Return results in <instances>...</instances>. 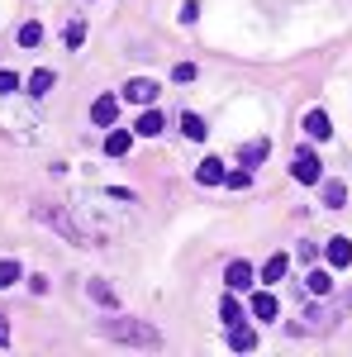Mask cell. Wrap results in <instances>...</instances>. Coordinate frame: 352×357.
Instances as JSON below:
<instances>
[{
  "label": "cell",
  "mask_w": 352,
  "mask_h": 357,
  "mask_svg": "<svg viewBox=\"0 0 352 357\" xmlns=\"http://www.w3.org/2000/svg\"><path fill=\"white\" fill-rule=\"evenodd\" d=\"M224 176H229V172H224L219 158H205V162L195 167V181H200V186H224Z\"/></svg>",
  "instance_id": "obj_10"
},
{
  "label": "cell",
  "mask_w": 352,
  "mask_h": 357,
  "mask_svg": "<svg viewBox=\"0 0 352 357\" xmlns=\"http://www.w3.org/2000/svg\"><path fill=\"white\" fill-rule=\"evenodd\" d=\"M305 286H309V296H333V276H328V267H314V272L305 276Z\"/></svg>",
  "instance_id": "obj_13"
},
{
  "label": "cell",
  "mask_w": 352,
  "mask_h": 357,
  "mask_svg": "<svg viewBox=\"0 0 352 357\" xmlns=\"http://www.w3.org/2000/svg\"><path fill=\"white\" fill-rule=\"evenodd\" d=\"M343 200H348V186H343V181H324V205L328 210H343Z\"/></svg>",
  "instance_id": "obj_20"
},
{
  "label": "cell",
  "mask_w": 352,
  "mask_h": 357,
  "mask_svg": "<svg viewBox=\"0 0 352 357\" xmlns=\"http://www.w3.org/2000/svg\"><path fill=\"white\" fill-rule=\"evenodd\" d=\"M158 134H162V114L143 110V114H138V138H158Z\"/></svg>",
  "instance_id": "obj_17"
},
{
  "label": "cell",
  "mask_w": 352,
  "mask_h": 357,
  "mask_svg": "<svg viewBox=\"0 0 352 357\" xmlns=\"http://www.w3.org/2000/svg\"><path fill=\"white\" fill-rule=\"evenodd\" d=\"M86 296H91V301H95V305H105V310H114V305H119V296L109 291V286H105V281H100V276H95V281L86 286Z\"/></svg>",
  "instance_id": "obj_16"
},
{
  "label": "cell",
  "mask_w": 352,
  "mask_h": 357,
  "mask_svg": "<svg viewBox=\"0 0 352 357\" xmlns=\"http://www.w3.org/2000/svg\"><path fill=\"white\" fill-rule=\"evenodd\" d=\"M224 281H229V291H252V262H229L224 267Z\"/></svg>",
  "instance_id": "obj_7"
},
{
  "label": "cell",
  "mask_w": 352,
  "mask_h": 357,
  "mask_svg": "<svg viewBox=\"0 0 352 357\" xmlns=\"http://www.w3.org/2000/svg\"><path fill=\"white\" fill-rule=\"evenodd\" d=\"M171 77H176V82H195V67H190V62H181V67H176Z\"/></svg>",
  "instance_id": "obj_29"
},
{
  "label": "cell",
  "mask_w": 352,
  "mask_h": 357,
  "mask_svg": "<svg viewBox=\"0 0 352 357\" xmlns=\"http://www.w3.org/2000/svg\"><path fill=\"white\" fill-rule=\"evenodd\" d=\"M62 38H67V48H82V43H86V24H82V20H72Z\"/></svg>",
  "instance_id": "obj_26"
},
{
  "label": "cell",
  "mask_w": 352,
  "mask_h": 357,
  "mask_svg": "<svg viewBox=\"0 0 352 357\" xmlns=\"http://www.w3.org/2000/svg\"><path fill=\"white\" fill-rule=\"evenodd\" d=\"M114 114H119V96H95V100H91V124H95V129H109Z\"/></svg>",
  "instance_id": "obj_5"
},
{
  "label": "cell",
  "mask_w": 352,
  "mask_h": 357,
  "mask_svg": "<svg viewBox=\"0 0 352 357\" xmlns=\"http://www.w3.org/2000/svg\"><path fill=\"white\" fill-rule=\"evenodd\" d=\"M129 148H134V134H129V129H114V134L105 138V153H109V158H124Z\"/></svg>",
  "instance_id": "obj_15"
},
{
  "label": "cell",
  "mask_w": 352,
  "mask_h": 357,
  "mask_svg": "<svg viewBox=\"0 0 352 357\" xmlns=\"http://www.w3.org/2000/svg\"><path fill=\"white\" fill-rule=\"evenodd\" d=\"M267 153H271V143H267V138H257V143H243V148H238V162L257 167V162H267Z\"/></svg>",
  "instance_id": "obj_12"
},
{
  "label": "cell",
  "mask_w": 352,
  "mask_h": 357,
  "mask_svg": "<svg viewBox=\"0 0 352 357\" xmlns=\"http://www.w3.org/2000/svg\"><path fill=\"white\" fill-rule=\"evenodd\" d=\"M33 220L48 224V229H57V234H62L67 243H77V248H95V243H91V234H86V229L72 220L67 210H57V205H33Z\"/></svg>",
  "instance_id": "obj_2"
},
{
  "label": "cell",
  "mask_w": 352,
  "mask_h": 357,
  "mask_svg": "<svg viewBox=\"0 0 352 357\" xmlns=\"http://www.w3.org/2000/svg\"><path fill=\"white\" fill-rule=\"evenodd\" d=\"M305 134L314 138V143L333 138V119H328V110H309V114H305Z\"/></svg>",
  "instance_id": "obj_8"
},
{
  "label": "cell",
  "mask_w": 352,
  "mask_h": 357,
  "mask_svg": "<svg viewBox=\"0 0 352 357\" xmlns=\"http://www.w3.org/2000/svg\"><path fill=\"white\" fill-rule=\"evenodd\" d=\"M124 100H129V105H153V100H158V82H153V77H134V82L124 86Z\"/></svg>",
  "instance_id": "obj_4"
},
{
  "label": "cell",
  "mask_w": 352,
  "mask_h": 357,
  "mask_svg": "<svg viewBox=\"0 0 352 357\" xmlns=\"http://www.w3.org/2000/svg\"><path fill=\"white\" fill-rule=\"evenodd\" d=\"M0 348H10V324H5V314H0Z\"/></svg>",
  "instance_id": "obj_30"
},
{
  "label": "cell",
  "mask_w": 352,
  "mask_h": 357,
  "mask_svg": "<svg viewBox=\"0 0 352 357\" xmlns=\"http://www.w3.org/2000/svg\"><path fill=\"white\" fill-rule=\"evenodd\" d=\"M20 91V77L15 72H0V96H15Z\"/></svg>",
  "instance_id": "obj_27"
},
{
  "label": "cell",
  "mask_w": 352,
  "mask_h": 357,
  "mask_svg": "<svg viewBox=\"0 0 352 357\" xmlns=\"http://www.w3.org/2000/svg\"><path fill=\"white\" fill-rule=\"evenodd\" d=\"M181 134H186V138H195V143H200V138L210 134V129H205V119H200V114H181Z\"/></svg>",
  "instance_id": "obj_21"
},
{
  "label": "cell",
  "mask_w": 352,
  "mask_h": 357,
  "mask_svg": "<svg viewBox=\"0 0 352 357\" xmlns=\"http://www.w3.org/2000/svg\"><path fill=\"white\" fill-rule=\"evenodd\" d=\"M195 20H200V5L186 0V5H181V24H195Z\"/></svg>",
  "instance_id": "obj_28"
},
{
  "label": "cell",
  "mask_w": 352,
  "mask_h": 357,
  "mask_svg": "<svg viewBox=\"0 0 352 357\" xmlns=\"http://www.w3.org/2000/svg\"><path fill=\"white\" fill-rule=\"evenodd\" d=\"M15 38H20L24 48H38V38H43V24H38V20H29V24H20V33H15Z\"/></svg>",
  "instance_id": "obj_22"
},
{
  "label": "cell",
  "mask_w": 352,
  "mask_h": 357,
  "mask_svg": "<svg viewBox=\"0 0 352 357\" xmlns=\"http://www.w3.org/2000/svg\"><path fill=\"white\" fill-rule=\"evenodd\" d=\"M224 186H229V191H247V186H252V167H238V172H229V176H224Z\"/></svg>",
  "instance_id": "obj_24"
},
{
  "label": "cell",
  "mask_w": 352,
  "mask_h": 357,
  "mask_svg": "<svg viewBox=\"0 0 352 357\" xmlns=\"http://www.w3.org/2000/svg\"><path fill=\"white\" fill-rule=\"evenodd\" d=\"M229 348H234V353H252V348H257V329H247L243 319L229 324Z\"/></svg>",
  "instance_id": "obj_9"
},
{
  "label": "cell",
  "mask_w": 352,
  "mask_h": 357,
  "mask_svg": "<svg viewBox=\"0 0 352 357\" xmlns=\"http://www.w3.org/2000/svg\"><path fill=\"white\" fill-rule=\"evenodd\" d=\"M95 333H100V338H109V343H124V348H143V353H158V348H162V333L153 329L148 319H129V314L100 319V324H95Z\"/></svg>",
  "instance_id": "obj_1"
},
{
  "label": "cell",
  "mask_w": 352,
  "mask_h": 357,
  "mask_svg": "<svg viewBox=\"0 0 352 357\" xmlns=\"http://www.w3.org/2000/svg\"><path fill=\"white\" fill-rule=\"evenodd\" d=\"M0 124H10V138H20V143H38V119L29 110H15L10 96H5V105H0Z\"/></svg>",
  "instance_id": "obj_3"
},
{
  "label": "cell",
  "mask_w": 352,
  "mask_h": 357,
  "mask_svg": "<svg viewBox=\"0 0 352 357\" xmlns=\"http://www.w3.org/2000/svg\"><path fill=\"white\" fill-rule=\"evenodd\" d=\"M15 281H20V262H15V257H5V262H0V291H10Z\"/></svg>",
  "instance_id": "obj_25"
},
{
  "label": "cell",
  "mask_w": 352,
  "mask_h": 357,
  "mask_svg": "<svg viewBox=\"0 0 352 357\" xmlns=\"http://www.w3.org/2000/svg\"><path fill=\"white\" fill-rule=\"evenodd\" d=\"M291 172H296V181L314 186V181H319V158H314L309 148H300V153H296V167H291Z\"/></svg>",
  "instance_id": "obj_6"
},
{
  "label": "cell",
  "mask_w": 352,
  "mask_h": 357,
  "mask_svg": "<svg viewBox=\"0 0 352 357\" xmlns=\"http://www.w3.org/2000/svg\"><path fill=\"white\" fill-rule=\"evenodd\" d=\"M286 267H291V257H286V252H271L267 267H262V281H267V286H276V281L286 276Z\"/></svg>",
  "instance_id": "obj_14"
},
{
  "label": "cell",
  "mask_w": 352,
  "mask_h": 357,
  "mask_svg": "<svg viewBox=\"0 0 352 357\" xmlns=\"http://www.w3.org/2000/svg\"><path fill=\"white\" fill-rule=\"evenodd\" d=\"M348 262H352V238H328V267L343 272Z\"/></svg>",
  "instance_id": "obj_11"
},
{
  "label": "cell",
  "mask_w": 352,
  "mask_h": 357,
  "mask_svg": "<svg viewBox=\"0 0 352 357\" xmlns=\"http://www.w3.org/2000/svg\"><path fill=\"white\" fill-rule=\"evenodd\" d=\"M252 314H257V319H276V296H271V291H257V296H252Z\"/></svg>",
  "instance_id": "obj_18"
},
{
  "label": "cell",
  "mask_w": 352,
  "mask_h": 357,
  "mask_svg": "<svg viewBox=\"0 0 352 357\" xmlns=\"http://www.w3.org/2000/svg\"><path fill=\"white\" fill-rule=\"evenodd\" d=\"M48 91H53V72H48V67H38V72L29 77V96L38 100V96H48Z\"/></svg>",
  "instance_id": "obj_19"
},
{
  "label": "cell",
  "mask_w": 352,
  "mask_h": 357,
  "mask_svg": "<svg viewBox=\"0 0 352 357\" xmlns=\"http://www.w3.org/2000/svg\"><path fill=\"white\" fill-rule=\"evenodd\" d=\"M219 319H224V324H238V319H243V305L234 301V296H224V301H219Z\"/></svg>",
  "instance_id": "obj_23"
}]
</instances>
